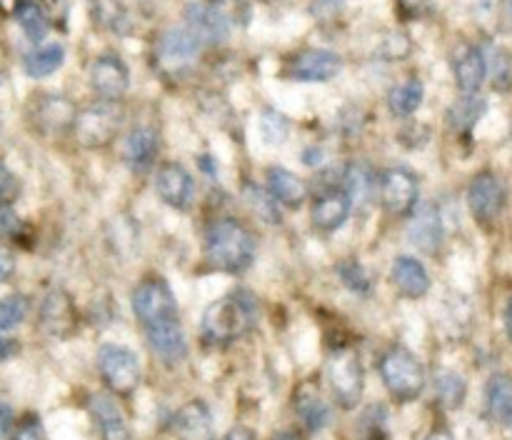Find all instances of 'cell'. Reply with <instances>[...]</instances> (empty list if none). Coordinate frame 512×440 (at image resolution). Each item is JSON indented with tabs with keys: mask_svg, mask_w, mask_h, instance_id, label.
<instances>
[{
	"mask_svg": "<svg viewBox=\"0 0 512 440\" xmlns=\"http://www.w3.org/2000/svg\"><path fill=\"white\" fill-rule=\"evenodd\" d=\"M408 240L423 253H435L443 240V218L438 205L423 203L413 213L408 223Z\"/></svg>",
	"mask_w": 512,
	"mask_h": 440,
	"instance_id": "cell-17",
	"label": "cell"
},
{
	"mask_svg": "<svg viewBox=\"0 0 512 440\" xmlns=\"http://www.w3.org/2000/svg\"><path fill=\"white\" fill-rule=\"evenodd\" d=\"M28 315V300L23 295H8L0 300V330H13Z\"/></svg>",
	"mask_w": 512,
	"mask_h": 440,
	"instance_id": "cell-36",
	"label": "cell"
},
{
	"mask_svg": "<svg viewBox=\"0 0 512 440\" xmlns=\"http://www.w3.org/2000/svg\"><path fill=\"white\" fill-rule=\"evenodd\" d=\"M423 98H425L423 83H420L418 78H410V80H405V83L390 88L388 105L395 115H400V118H408V115L418 113V108L423 105Z\"/></svg>",
	"mask_w": 512,
	"mask_h": 440,
	"instance_id": "cell-28",
	"label": "cell"
},
{
	"mask_svg": "<svg viewBox=\"0 0 512 440\" xmlns=\"http://www.w3.org/2000/svg\"><path fill=\"white\" fill-rule=\"evenodd\" d=\"M158 135L150 128H138L125 138L123 158L133 170H145L158 158Z\"/></svg>",
	"mask_w": 512,
	"mask_h": 440,
	"instance_id": "cell-24",
	"label": "cell"
},
{
	"mask_svg": "<svg viewBox=\"0 0 512 440\" xmlns=\"http://www.w3.org/2000/svg\"><path fill=\"white\" fill-rule=\"evenodd\" d=\"M345 195H348L350 205H363L368 203L370 193H373V173H370V168L365 163H353L348 168V173H345Z\"/></svg>",
	"mask_w": 512,
	"mask_h": 440,
	"instance_id": "cell-33",
	"label": "cell"
},
{
	"mask_svg": "<svg viewBox=\"0 0 512 440\" xmlns=\"http://www.w3.org/2000/svg\"><path fill=\"white\" fill-rule=\"evenodd\" d=\"M295 408H298L300 418H303L305 428H308L310 433H320V430L328 425V420H330L328 405H325V400L320 398L318 390L310 388V385H303V388L298 390Z\"/></svg>",
	"mask_w": 512,
	"mask_h": 440,
	"instance_id": "cell-26",
	"label": "cell"
},
{
	"mask_svg": "<svg viewBox=\"0 0 512 440\" xmlns=\"http://www.w3.org/2000/svg\"><path fill=\"white\" fill-rule=\"evenodd\" d=\"M185 20L188 30L200 40V43H223L230 35V18L220 5L215 3H190L185 8Z\"/></svg>",
	"mask_w": 512,
	"mask_h": 440,
	"instance_id": "cell-11",
	"label": "cell"
},
{
	"mask_svg": "<svg viewBox=\"0 0 512 440\" xmlns=\"http://www.w3.org/2000/svg\"><path fill=\"white\" fill-rule=\"evenodd\" d=\"M15 190H18L15 175L10 173L8 165L0 163V200H3V203H8V200L15 195Z\"/></svg>",
	"mask_w": 512,
	"mask_h": 440,
	"instance_id": "cell-40",
	"label": "cell"
},
{
	"mask_svg": "<svg viewBox=\"0 0 512 440\" xmlns=\"http://www.w3.org/2000/svg\"><path fill=\"white\" fill-rule=\"evenodd\" d=\"M350 200L345 190H330V193L320 195L318 203L313 205V225L323 233H335L345 225L350 215Z\"/></svg>",
	"mask_w": 512,
	"mask_h": 440,
	"instance_id": "cell-19",
	"label": "cell"
},
{
	"mask_svg": "<svg viewBox=\"0 0 512 440\" xmlns=\"http://www.w3.org/2000/svg\"><path fill=\"white\" fill-rule=\"evenodd\" d=\"M485 58V75H490L495 90L512 88V53L503 45H493L483 50Z\"/></svg>",
	"mask_w": 512,
	"mask_h": 440,
	"instance_id": "cell-30",
	"label": "cell"
},
{
	"mask_svg": "<svg viewBox=\"0 0 512 440\" xmlns=\"http://www.w3.org/2000/svg\"><path fill=\"white\" fill-rule=\"evenodd\" d=\"M18 225L20 220L18 215H15V210L10 208V203H3V200H0V230H3V233H15Z\"/></svg>",
	"mask_w": 512,
	"mask_h": 440,
	"instance_id": "cell-42",
	"label": "cell"
},
{
	"mask_svg": "<svg viewBox=\"0 0 512 440\" xmlns=\"http://www.w3.org/2000/svg\"><path fill=\"white\" fill-rule=\"evenodd\" d=\"M90 413L98 423L103 440H130V428L125 423L123 410L118 408L113 398L108 395H93L90 398Z\"/></svg>",
	"mask_w": 512,
	"mask_h": 440,
	"instance_id": "cell-20",
	"label": "cell"
},
{
	"mask_svg": "<svg viewBox=\"0 0 512 440\" xmlns=\"http://www.w3.org/2000/svg\"><path fill=\"white\" fill-rule=\"evenodd\" d=\"M438 398L440 403L445 405V408H460L465 400V393H468V385H465V380L460 378L458 373H453V370H443V373L438 375Z\"/></svg>",
	"mask_w": 512,
	"mask_h": 440,
	"instance_id": "cell-34",
	"label": "cell"
},
{
	"mask_svg": "<svg viewBox=\"0 0 512 440\" xmlns=\"http://www.w3.org/2000/svg\"><path fill=\"white\" fill-rule=\"evenodd\" d=\"M485 110H488V105H485L483 98H478V95H463V98L450 105L448 120L458 133H468V130H473L478 125Z\"/></svg>",
	"mask_w": 512,
	"mask_h": 440,
	"instance_id": "cell-31",
	"label": "cell"
},
{
	"mask_svg": "<svg viewBox=\"0 0 512 440\" xmlns=\"http://www.w3.org/2000/svg\"><path fill=\"white\" fill-rule=\"evenodd\" d=\"M288 133H290V125L283 113L270 108L263 110V115H260V135H263L265 143L280 145L285 138H288Z\"/></svg>",
	"mask_w": 512,
	"mask_h": 440,
	"instance_id": "cell-35",
	"label": "cell"
},
{
	"mask_svg": "<svg viewBox=\"0 0 512 440\" xmlns=\"http://www.w3.org/2000/svg\"><path fill=\"white\" fill-rule=\"evenodd\" d=\"M425 440H453V435H450L448 430L438 428V430H433V433H430L428 438H425Z\"/></svg>",
	"mask_w": 512,
	"mask_h": 440,
	"instance_id": "cell-48",
	"label": "cell"
},
{
	"mask_svg": "<svg viewBox=\"0 0 512 440\" xmlns=\"http://www.w3.org/2000/svg\"><path fill=\"white\" fill-rule=\"evenodd\" d=\"M155 185H158V195L163 198V203L175 210H185L190 205V200H193V175L180 163L160 165Z\"/></svg>",
	"mask_w": 512,
	"mask_h": 440,
	"instance_id": "cell-14",
	"label": "cell"
},
{
	"mask_svg": "<svg viewBox=\"0 0 512 440\" xmlns=\"http://www.w3.org/2000/svg\"><path fill=\"white\" fill-rule=\"evenodd\" d=\"M343 70V60L333 50H305L290 63V78L298 83H328Z\"/></svg>",
	"mask_w": 512,
	"mask_h": 440,
	"instance_id": "cell-13",
	"label": "cell"
},
{
	"mask_svg": "<svg viewBox=\"0 0 512 440\" xmlns=\"http://www.w3.org/2000/svg\"><path fill=\"white\" fill-rule=\"evenodd\" d=\"M508 5H510V10H512V0H508Z\"/></svg>",
	"mask_w": 512,
	"mask_h": 440,
	"instance_id": "cell-51",
	"label": "cell"
},
{
	"mask_svg": "<svg viewBox=\"0 0 512 440\" xmlns=\"http://www.w3.org/2000/svg\"><path fill=\"white\" fill-rule=\"evenodd\" d=\"M393 283L398 290L408 298H423L430 290V275L420 260L410 258V255H400L393 263V273H390Z\"/></svg>",
	"mask_w": 512,
	"mask_h": 440,
	"instance_id": "cell-22",
	"label": "cell"
},
{
	"mask_svg": "<svg viewBox=\"0 0 512 440\" xmlns=\"http://www.w3.org/2000/svg\"><path fill=\"white\" fill-rule=\"evenodd\" d=\"M15 350H18L15 340H10V338H5V335H0V360L10 358V355H13Z\"/></svg>",
	"mask_w": 512,
	"mask_h": 440,
	"instance_id": "cell-47",
	"label": "cell"
},
{
	"mask_svg": "<svg viewBox=\"0 0 512 440\" xmlns=\"http://www.w3.org/2000/svg\"><path fill=\"white\" fill-rule=\"evenodd\" d=\"M398 5L405 18H420L430 13V0H398Z\"/></svg>",
	"mask_w": 512,
	"mask_h": 440,
	"instance_id": "cell-41",
	"label": "cell"
},
{
	"mask_svg": "<svg viewBox=\"0 0 512 440\" xmlns=\"http://www.w3.org/2000/svg\"><path fill=\"white\" fill-rule=\"evenodd\" d=\"M90 85L100 98L118 100L128 90L130 73L123 60L115 58V55H103L90 68Z\"/></svg>",
	"mask_w": 512,
	"mask_h": 440,
	"instance_id": "cell-15",
	"label": "cell"
},
{
	"mask_svg": "<svg viewBox=\"0 0 512 440\" xmlns=\"http://www.w3.org/2000/svg\"><path fill=\"white\" fill-rule=\"evenodd\" d=\"M455 78H458V88L463 90V95H475L480 90V85L485 83V58L483 50L475 48V45H463L455 55Z\"/></svg>",
	"mask_w": 512,
	"mask_h": 440,
	"instance_id": "cell-21",
	"label": "cell"
},
{
	"mask_svg": "<svg viewBox=\"0 0 512 440\" xmlns=\"http://www.w3.org/2000/svg\"><path fill=\"white\" fill-rule=\"evenodd\" d=\"M248 200L250 205H253L255 213L260 215V218L265 220V223H280V213H278V200L273 198L270 193H265L263 188H258V185H248Z\"/></svg>",
	"mask_w": 512,
	"mask_h": 440,
	"instance_id": "cell-37",
	"label": "cell"
},
{
	"mask_svg": "<svg viewBox=\"0 0 512 440\" xmlns=\"http://www.w3.org/2000/svg\"><path fill=\"white\" fill-rule=\"evenodd\" d=\"M505 328H508V335L512 338V298L508 303V310H505Z\"/></svg>",
	"mask_w": 512,
	"mask_h": 440,
	"instance_id": "cell-49",
	"label": "cell"
},
{
	"mask_svg": "<svg viewBox=\"0 0 512 440\" xmlns=\"http://www.w3.org/2000/svg\"><path fill=\"white\" fill-rule=\"evenodd\" d=\"M338 273L340 278H343V283L348 285L350 290H355V293H365V290L370 288L368 273H365V268L358 260H345V263H340Z\"/></svg>",
	"mask_w": 512,
	"mask_h": 440,
	"instance_id": "cell-38",
	"label": "cell"
},
{
	"mask_svg": "<svg viewBox=\"0 0 512 440\" xmlns=\"http://www.w3.org/2000/svg\"><path fill=\"white\" fill-rule=\"evenodd\" d=\"M10 428H13V410H10L5 403H0V438L8 435Z\"/></svg>",
	"mask_w": 512,
	"mask_h": 440,
	"instance_id": "cell-45",
	"label": "cell"
},
{
	"mask_svg": "<svg viewBox=\"0 0 512 440\" xmlns=\"http://www.w3.org/2000/svg\"><path fill=\"white\" fill-rule=\"evenodd\" d=\"M120 123H123V113L115 105L100 103L93 108L83 110L75 118V135L85 148H103L110 140L118 135Z\"/></svg>",
	"mask_w": 512,
	"mask_h": 440,
	"instance_id": "cell-7",
	"label": "cell"
},
{
	"mask_svg": "<svg viewBox=\"0 0 512 440\" xmlns=\"http://www.w3.org/2000/svg\"><path fill=\"white\" fill-rule=\"evenodd\" d=\"M145 335H148V343L165 363H180V360L188 355V343H185L183 325H180L178 318L160 320V323H153L145 328Z\"/></svg>",
	"mask_w": 512,
	"mask_h": 440,
	"instance_id": "cell-16",
	"label": "cell"
},
{
	"mask_svg": "<svg viewBox=\"0 0 512 440\" xmlns=\"http://www.w3.org/2000/svg\"><path fill=\"white\" fill-rule=\"evenodd\" d=\"M15 273V255L13 250L0 245V283L10 280V275Z\"/></svg>",
	"mask_w": 512,
	"mask_h": 440,
	"instance_id": "cell-43",
	"label": "cell"
},
{
	"mask_svg": "<svg viewBox=\"0 0 512 440\" xmlns=\"http://www.w3.org/2000/svg\"><path fill=\"white\" fill-rule=\"evenodd\" d=\"M328 380L340 408H355L365 390V373L358 353L350 348L335 350L328 360Z\"/></svg>",
	"mask_w": 512,
	"mask_h": 440,
	"instance_id": "cell-4",
	"label": "cell"
},
{
	"mask_svg": "<svg viewBox=\"0 0 512 440\" xmlns=\"http://www.w3.org/2000/svg\"><path fill=\"white\" fill-rule=\"evenodd\" d=\"M200 55V40L188 28L165 30L155 45V60L165 73H183Z\"/></svg>",
	"mask_w": 512,
	"mask_h": 440,
	"instance_id": "cell-8",
	"label": "cell"
},
{
	"mask_svg": "<svg viewBox=\"0 0 512 440\" xmlns=\"http://www.w3.org/2000/svg\"><path fill=\"white\" fill-rule=\"evenodd\" d=\"M485 403H488L490 418L498 425L510 428L512 425V380L505 375H495L490 378L488 388H485Z\"/></svg>",
	"mask_w": 512,
	"mask_h": 440,
	"instance_id": "cell-25",
	"label": "cell"
},
{
	"mask_svg": "<svg viewBox=\"0 0 512 440\" xmlns=\"http://www.w3.org/2000/svg\"><path fill=\"white\" fill-rule=\"evenodd\" d=\"M90 10H93L95 23L103 25L110 33H128L130 30V15L118 0H90Z\"/></svg>",
	"mask_w": 512,
	"mask_h": 440,
	"instance_id": "cell-32",
	"label": "cell"
},
{
	"mask_svg": "<svg viewBox=\"0 0 512 440\" xmlns=\"http://www.w3.org/2000/svg\"><path fill=\"white\" fill-rule=\"evenodd\" d=\"M130 303H133V313L143 323V328L160 323V320L178 318V303H175L173 290L160 278H148L135 285Z\"/></svg>",
	"mask_w": 512,
	"mask_h": 440,
	"instance_id": "cell-6",
	"label": "cell"
},
{
	"mask_svg": "<svg viewBox=\"0 0 512 440\" xmlns=\"http://www.w3.org/2000/svg\"><path fill=\"white\" fill-rule=\"evenodd\" d=\"M225 440H255V433L250 428H245V425H235V428L225 435Z\"/></svg>",
	"mask_w": 512,
	"mask_h": 440,
	"instance_id": "cell-46",
	"label": "cell"
},
{
	"mask_svg": "<svg viewBox=\"0 0 512 440\" xmlns=\"http://www.w3.org/2000/svg\"><path fill=\"white\" fill-rule=\"evenodd\" d=\"M270 440H300V438L295 433H288V430H283V433L273 435V438H270Z\"/></svg>",
	"mask_w": 512,
	"mask_h": 440,
	"instance_id": "cell-50",
	"label": "cell"
},
{
	"mask_svg": "<svg viewBox=\"0 0 512 440\" xmlns=\"http://www.w3.org/2000/svg\"><path fill=\"white\" fill-rule=\"evenodd\" d=\"M380 200L393 215L413 213L418 205V178L405 168H390L380 180Z\"/></svg>",
	"mask_w": 512,
	"mask_h": 440,
	"instance_id": "cell-9",
	"label": "cell"
},
{
	"mask_svg": "<svg viewBox=\"0 0 512 440\" xmlns=\"http://www.w3.org/2000/svg\"><path fill=\"white\" fill-rule=\"evenodd\" d=\"M98 370L105 385L118 395H130L140 383L138 355L125 345H103L98 350Z\"/></svg>",
	"mask_w": 512,
	"mask_h": 440,
	"instance_id": "cell-5",
	"label": "cell"
},
{
	"mask_svg": "<svg viewBox=\"0 0 512 440\" xmlns=\"http://www.w3.org/2000/svg\"><path fill=\"white\" fill-rule=\"evenodd\" d=\"M268 185L270 195L280 205H285V208H300L308 200V185H305V180H300L298 175L285 168H270Z\"/></svg>",
	"mask_w": 512,
	"mask_h": 440,
	"instance_id": "cell-23",
	"label": "cell"
},
{
	"mask_svg": "<svg viewBox=\"0 0 512 440\" xmlns=\"http://www.w3.org/2000/svg\"><path fill=\"white\" fill-rule=\"evenodd\" d=\"M13 13H15V20H18L20 28H23V33L28 35L30 40H35V43H38V40L45 38V33H48V28H50V20L38 0H18L13 8Z\"/></svg>",
	"mask_w": 512,
	"mask_h": 440,
	"instance_id": "cell-29",
	"label": "cell"
},
{
	"mask_svg": "<svg viewBox=\"0 0 512 440\" xmlns=\"http://www.w3.org/2000/svg\"><path fill=\"white\" fill-rule=\"evenodd\" d=\"M258 318V303L250 290H235L225 298L215 300L203 313V338L208 343H230L240 338Z\"/></svg>",
	"mask_w": 512,
	"mask_h": 440,
	"instance_id": "cell-2",
	"label": "cell"
},
{
	"mask_svg": "<svg viewBox=\"0 0 512 440\" xmlns=\"http://www.w3.org/2000/svg\"><path fill=\"white\" fill-rule=\"evenodd\" d=\"M380 375L398 403H410L425 390V368L408 348H390L380 360Z\"/></svg>",
	"mask_w": 512,
	"mask_h": 440,
	"instance_id": "cell-3",
	"label": "cell"
},
{
	"mask_svg": "<svg viewBox=\"0 0 512 440\" xmlns=\"http://www.w3.org/2000/svg\"><path fill=\"white\" fill-rule=\"evenodd\" d=\"M65 48L60 43H48L43 48H35L33 53L25 55V73L30 78H48L55 70L63 68Z\"/></svg>",
	"mask_w": 512,
	"mask_h": 440,
	"instance_id": "cell-27",
	"label": "cell"
},
{
	"mask_svg": "<svg viewBox=\"0 0 512 440\" xmlns=\"http://www.w3.org/2000/svg\"><path fill=\"white\" fill-rule=\"evenodd\" d=\"M468 205L475 220H480V223H493L503 213L505 205V190L500 185V180L493 173L475 175V180L468 188Z\"/></svg>",
	"mask_w": 512,
	"mask_h": 440,
	"instance_id": "cell-12",
	"label": "cell"
},
{
	"mask_svg": "<svg viewBox=\"0 0 512 440\" xmlns=\"http://www.w3.org/2000/svg\"><path fill=\"white\" fill-rule=\"evenodd\" d=\"M173 430L178 440H213V415L203 400H190L175 413Z\"/></svg>",
	"mask_w": 512,
	"mask_h": 440,
	"instance_id": "cell-18",
	"label": "cell"
},
{
	"mask_svg": "<svg viewBox=\"0 0 512 440\" xmlns=\"http://www.w3.org/2000/svg\"><path fill=\"white\" fill-rule=\"evenodd\" d=\"M205 258L225 273H243L255 258L253 233L233 218L215 220L205 233Z\"/></svg>",
	"mask_w": 512,
	"mask_h": 440,
	"instance_id": "cell-1",
	"label": "cell"
},
{
	"mask_svg": "<svg viewBox=\"0 0 512 440\" xmlns=\"http://www.w3.org/2000/svg\"><path fill=\"white\" fill-rule=\"evenodd\" d=\"M40 325L50 338L65 340L78 328V308L65 290H50L40 305Z\"/></svg>",
	"mask_w": 512,
	"mask_h": 440,
	"instance_id": "cell-10",
	"label": "cell"
},
{
	"mask_svg": "<svg viewBox=\"0 0 512 440\" xmlns=\"http://www.w3.org/2000/svg\"><path fill=\"white\" fill-rule=\"evenodd\" d=\"M13 440H48V433H45L43 423L38 418H25L15 428Z\"/></svg>",
	"mask_w": 512,
	"mask_h": 440,
	"instance_id": "cell-39",
	"label": "cell"
},
{
	"mask_svg": "<svg viewBox=\"0 0 512 440\" xmlns=\"http://www.w3.org/2000/svg\"><path fill=\"white\" fill-rule=\"evenodd\" d=\"M340 8H343V0H315L313 13L320 18H333Z\"/></svg>",
	"mask_w": 512,
	"mask_h": 440,
	"instance_id": "cell-44",
	"label": "cell"
}]
</instances>
